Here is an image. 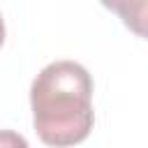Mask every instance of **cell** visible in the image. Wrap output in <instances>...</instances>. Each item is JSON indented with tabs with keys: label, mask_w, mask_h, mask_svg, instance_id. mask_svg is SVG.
Listing matches in <instances>:
<instances>
[{
	"label": "cell",
	"mask_w": 148,
	"mask_h": 148,
	"mask_svg": "<svg viewBox=\"0 0 148 148\" xmlns=\"http://www.w3.org/2000/svg\"><path fill=\"white\" fill-rule=\"evenodd\" d=\"M139 37L148 39V0H99Z\"/></svg>",
	"instance_id": "obj_2"
},
{
	"label": "cell",
	"mask_w": 148,
	"mask_h": 148,
	"mask_svg": "<svg viewBox=\"0 0 148 148\" xmlns=\"http://www.w3.org/2000/svg\"><path fill=\"white\" fill-rule=\"evenodd\" d=\"M5 42V23H2V16H0V46Z\"/></svg>",
	"instance_id": "obj_3"
},
{
	"label": "cell",
	"mask_w": 148,
	"mask_h": 148,
	"mask_svg": "<svg viewBox=\"0 0 148 148\" xmlns=\"http://www.w3.org/2000/svg\"><path fill=\"white\" fill-rule=\"evenodd\" d=\"M32 125L37 136L49 146L81 143L95 123L92 79L74 60L46 65L30 88Z\"/></svg>",
	"instance_id": "obj_1"
}]
</instances>
